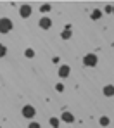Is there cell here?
I'll return each mask as SVG.
<instances>
[{
  "mask_svg": "<svg viewBox=\"0 0 114 128\" xmlns=\"http://www.w3.org/2000/svg\"><path fill=\"white\" fill-rule=\"evenodd\" d=\"M10 30H12V21L7 19V18H2V19H0V33L5 35V33H9Z\"/></svg>",
  "mask_w": 114,
  "mask_h": 128,
  "instance_id": "obj_1",
  "label": "cell"
},
{
  "mask_svg": "<svg viewBox=\"0 0 114 128\" xmlns=\"http://www.w3.org/2000/svg\"><path fill=\"white\" fill-rule=\"evenodd\" d=\"M97 56L95 54H87L85 57H83V64L85 66H88V68H93V66H97Z\"/></svg>",
  "mask_w": 114,
  "mask_h": 128,
  "instance_id": "obj_2",
  "label": "cell"
},
{
  "mask_svg": "<svg viewBox=\"0 0 114 128\" xmlns=\"http://www.w3.org/2000/svg\"><path fill=\"white\" fill-rule=\"evenodd\" d=\"M35 114H36V111H35V107H33V106H24L23 107V116H24V118L31 120V118H35Z\"/></svg>",
  "mask_w": 114,
  "mask_h": 128,
  "instance_id": "obj_3",
  "label": "cell"
},
{
  "mask_svg": "<svg viewBox=\"0 0 114 128\" xmlns=\"http://www.w3.org/2000/svg\"><path fill=\"white\" fill-rule=\"evenodd\" d=\"M19 14H21V18H29V16H31V5H28V4L21 5Z\"/></svg>",
  "mask_w": 114,
  "mask_h": 128,
  "instance_id": "obj_4",
  "label": "cell"
},
{
  "mask_svg": "<svg viewBox=\"0 0 114 128\" xmlns=\"http://www.w3.org/2000/svg\"><path fill=\"white\" fill-rule=\"evenodd\" d=\"M69 73H71V68H69V66H61V68H59V76H61V78H68Z\"/></svg>",
  "mask_w": 114,
  "mask_h": 128,
  "instance_id": "obj_5",
  "label": "cell"
},
{
  "mask_svg": "<svg viewBox=\"0 0 114 128\" xmlns=\"http://www.w3.org/2000/svg\"><path fill=\"white\" fill-rule=\"evenodd\" d=\"M102 92H104L106 97H113V95H114V85H106Z\"/></svg>",
  "mask_w": 114,
  "mask_h": 128,
  "instance_id": "obj_6",
  "label": "cell"
},
{
  "mask_svg": "<svg viewBox=\"0 0 114 128\" xmlns=\"http://www.w3.org/2000/svg\"><path fill=\"white\" fill-rule=\"evenodd\" d=\"M52 26V21L48 19V18H42L40 19V28H43V30H48Z\"/></svg>",
  "mask_w": 114,
  "mask_h": 128,
  "instance_id": "obj_7",
  "label": "cell"
},
{
  "mask_svg": "<svg viewBox=\"0 0 114 128\" xmlns=\"http://www.w3.org/2000/svg\"><path fill=\"white\" fill-rule=\"evenodd\" d=\"M62 121H66V123H73V121H74V116H73L71 112H68V111H64V112H62Z\"/></svg>",
  "mask_w": 114,
  "mask_h": 128,
  "instance_id": "obj_8",
  "label": "cell"
},
{
  "mask_svg": "<svg viewBox=\"0 0 114 128\" xmlns=\"http://www.w3.org/2000/svg\"><path fill=\"white\" fill-rule=\"evenodd\" d=\"M90 18L93 19V21H99L100 18H102V12L99 10V9H95V10H92V14H90Z\"/></svg>",
  "mask_w": 114,
  "mask_h": 128,
  "instance_id": "obj_9",
  "label": "cell"
},
{
  "mask_svg": "<svg viewBox=\"0 0 114 128\" xmlns=\"http://www.w3.org/2000/svg\"><path fill=\"white\" fill-rule=\"evenodd\" d=\"M99 123H100V126H109V123H111V121H109V118H107V116H102V118L99 120Z\"/></svg>",
  "mask_w": 114,
  "mask_h": 128,
  "instance_id": "obj_10",
  "label": "cell"
},
{
  "mask_svg": "<svg viewBox=\"0 0 114 128\" xmlns=\"http://www.w3.org/2000/svg\"><path fill=\"white\" fill-rule=\"evenodd\" d=\"M48 123H50V126H52V128H59V125H61V121H59L57 118H50Z\"/></svg>",
  "mask_w": 114,
  "mask_h": 128,
  "instance_id": "obj_11",
  "label": "cell"
},
{
  "mask_svg": "<svg viewBox=\"0 0 114 128\" xmlns=\"http://www.w3.org/2000/svg\"><path fill=\"white\" fill-rule=\"evenodd\" d=\"M71 35H73V33H71L69 30H64V31L61 33V38H62V40H69V38H71Z\"/></svg>",
  "mask_w": 114,
  "mask_h": 128,
  "instance_id": "obj_12",
  "label": "cell"
},
{
  "mask_svg": "<svg viewBox=\"0 0 114 128\" xmlns=\"http://www.w3.org/2000/svg\"><path fill=\"white\" fill-rule=\"evenodd\" d=\"M24 56H26V57H29V59H31V57H35V50H33V48H28V50H26V52H24Z\"/></svg>",
  "mask_w": 114,
  "mask_h": 128,
  "instance_id": "obj_13",
  "label": "cell"
},
{
  "mask_svg": "<svg viewBox=\"0 0 114 128\" xmlns=\"http://www.w3.org/2000/svg\"><path fill=\"white\" fill-rule=\"evenodd\" d=\"M5 54H7V47L0 43V57H5Z\"/></svg>",
  "mask_w": 114,
  "mask_h": 128,
  "instance_id": "obj_14",
  "label": "cell"
},
{
  "mask_svg": "<svg viewBox=\"0 0 114 128\" xmlns=\"http://www.w3.org/2000/svg\"><path fill=\"white\" fill-rule=\"evenodd\" d=\"M40 10H42V12H47V10H50V5H48V4L42 5V7H40Z\"/></svg>",
  "mask_w": 114,
  "mask_h": 128,
  "instance_id": "obj_15",
  "label": "cell"
},
{
  "mask_svg": "<svg viewBox=\"0 0 114 128\" xmlns=\"http://www.w3.org/2000/svg\"><path fill=\"white\" fill-rule=\"evenodd\" d=\"M55 90H57V92H62V90H64V85H61V83H59V85L55 86Z\"/></svg>",
  "mask_w": 114,
  "mask_h": 128,
  "instance_id": "obj_16",
  "label": "cell"
},
{
  "mask_svg": "<svg viewBox=\"0 0 114 128\" xmlns=\"http://www.w3.org/2000/svg\"><path fill=\"white\" fill-rule=\"evenodd\" d=\"M28 128H40V125H38V123H29Z\"/></svg>",
  "mask_w": 114,
  "mask_h": 128,
  "instance_id": "obj_17",
  "label": "cell"
},
{
  "mask_svg": "<svg viewBox=\"0 0 114 128\" xmlns=\"http://www.w3.org/2000/svg\"><path fill=\"white\" fill-rule=\"evenodd\" d=\"M106 12H107V14H111V12H113V7H111V5H107V7H106Z\"/></svg>",
  "mask_w": 114,
  "mask_h": 128,
  "instance_id": "obj_18",
  "label": "cell"
},
{
  "mask_svg": "<svg viewBox=\"0 0 114 128\" xmlns=\"http://www.w3.org/2000/svg\"><path fill=\"white\" fill-rule=\"evenodd\" d=\"M113 14H114V5H113Z\"/></svg>",
  "mask_w": 114,
  "mask_h": 128,
  "instance_id": "obj_19",
  "label": "cell"
}]
</instances>
